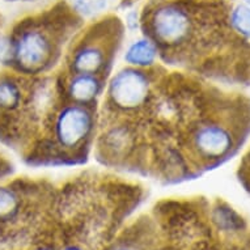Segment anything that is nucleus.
Returning a JSON list of instances; mask_svg holds the SVG:
<instances>
[{"instance_id":"obj_1","label":"nucleus","mask_w":250,"mask_h":250,"mask_svg":"<svg viewBox=\"0 0 250 250\" xmlns=\"http://www.w3.org/2000/svg\"><path fill=\"white\" fill-rule=\"evenodd\" d=\"M148 24L157 41L176 45L189 37L193 21L184 7L177 3H164L152 11Z\"/></svg>"},{"instance_id":"obj_2","label":"nucleus","mask_w":250,"mask_h":250,"mask_svg":"<svg viewBox=\"0 0 250 250\" xmlns=\"http://www.w3.org/2000/svg\"><path fill=\"white\" fill-rule=\"evenodd\" d=\"M92 127L93 117L90 111L75 104L61 110L55 123V135L63 147L74 148L89 135Z\"/></svg>"},{"instance_id":"obj_3","label":"nucleus","mask_w":250,"mask_h":250,"mask_svg":"<svg viewBox=\"0 0 250 250\" xmlns=\"http://www.w3.org/2000/svg\"><path fill=\"white\" fill-rule=\"evenodd\" d=\"M13 47V58L24 70H36L47 62L53 51V43L45 32L29 29L19 36Z\"/></svg>"},{"instance_id":"obj_4","label":"nucleus","mask_w":250,"mask_h":250,"mask_svg":"<svg viewBox=\"0 0 250 250\" xmlns=\"http://www.w3.org/2000/svg\"><path fill=\"white\" fill-rule=\"evenodd\" d=\"M147 75L134 68L121 71L109 86V95L113 103L123 109H132L140 105L147 97Z\"/></svg>"},{"instance_id":"obj_5","label":"nucleus","mask_w":250,"mask_h":250,"mask_svg":"<svg viewBox=\"0 0 250 250\" xmlns=\"http://www.w3.org/2000/svg\"><path fill=\"white\" fill-rule=\"evenodd\" d=\"M233 139L224 126L206 125L198 128L194 135V146L202 157L219 159L230 151Z\"/></svg>"},{"instance_id":"obj_6","label":"nucleus","mask_w":250,"mask_h":250,"mask_svg":"<svg viewBox=\"0 0 250 250\" xmlns=\"http://www.w3.org/2000/svg\"><path fill=\"white\" fill-rule=\"evenodd\" d=\"M105 63V53L97 45H83L74 54L72 68L76 74H96Z\"/></svg>"},{"instance_id":"obj_7","label":"nucleus","mask_w":250,"mask_h":250,"mask_svg":"<svg viewBox=\"0 0 250 250\" xmlns=\"http://www.w3.org/2000/svg\"><path fill=\"white\" fill-rule=\"evenodd\" d=\"M101 83L95 74H76L68 85L70 97L78 103H88L99 95Z\"/></svg>"},{"instance_id":"obj_8","label":"nucleus","mask_w":250,"mask_h":250,"mask_svg":"<svg viewBox=\"0 0 250 250\" xmlns=\"http://www.w3.org/2000/svg\"><path fill=\"white\" fill-rule=\"evenodd\" d=\"M125 59L136 67L151 66L156 59V47L148 40H138L126 51Z\"/></svg>"},{"instance_id":"obj_9","label":"nucleus","mask_w":250,"mask_h":250,"mask_svg":"<svg viewBox=\"0 0 250 250\" xmlns=\"http://www.w3.org/2000/svg\"><path fill=\"white\" fill-rule=\"evenodd\" d=\"M230 24L236 32L250 38V5H237L230 13Z\"/></svg>"},{"instance_id":"obj_10","label":"nucleus","mask_w":250,"mask_h":250,"mask_svg":"<svg viewBox=\"0 0 250 250\" xmlns=\"http://www.w3.org/2000/svg\"><path fill=\"white\" fill-rule=\"evenodd\" d=\"M21 95L19 86L11 80H0V107L12 109L20 103Z\"/></svg>"},{"instance_id":"obj_11","label":"nucleus","mask_w":250,"mask_h":250,"mask_svg":"<svg viewBox=\"0 0 250 250\" xmlns=\"http://www.w3.org/2000/svg\"><path fill=\"white\" fill-rule=\"evenodd\" d=\"M19 198L12 190L0 188V219H8L17 211Z\"/></svg>"},{"instance_id":"obj_12","label":"nucleus","mask_w":250,"mask_h":250,"mask_svg":"<svg viewBox=\"0 0 250 250\" xmlns=\"http://www.w3.org/2000/svg\"><path fill=\"white\" fill-rule=\"evenodd\" d=\"M72 1H74V3H76V4H83L85 0H72Z\"/></svg>"},{"instance_id":"obj_13","label":"nucleus","mask_w":250,"mask_h":250,"mask_svg":"<svg viewBox=\"0 0 250 250\" xmlns=\"http://www.w3.org/2000/svg\"><path fill=\"white\" fill-rule=\"evenodd\" d=\"M66 250H79V249H76V248H68V249Z\"/></svg>"},{"instance_id":"obj_14","label":"nucleus","mask_w":250,"mask_h":250,"mask_svg":"<svg viewBox=\"0 0 250 250\" xmlns=\"http://www.w3.org/2000/svg\"><path fill=\"white\" fill-rule=\"evenodd\" d=\"M245 1H246V4L250 5V0H245Z\"/></svg>"},{"instance_id":"obj_15","label":"nucleus","mask_w":250,"mask_h":250,"mask_svg":"<svg viewBox=\"0 0 250 250\" xmlns=\"http://www.w3.org/2000/svg\"><path fill=\"white\" fill-rule=\"evenodd\" d=\"M118 250H132V249H125V248H121V249H118Z\"/></svg>"}]
</instances>
